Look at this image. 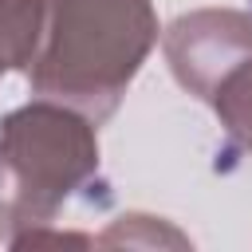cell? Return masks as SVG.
I'll list each match as a JSON object with an SVG mask.
<instances>
[{"instance_id":"obj_1","label":"cell","mask_w":252,"mask_h":252,"mask_svg":"<svg viewBox=\"0 0 252 252\" xmlns=\"http://www.w3.org/2000/svg\"><path fill=\"white\" fill-rule=\"evenodd\" d=\"M154 43L158 12L150 0H43L39 39L24 75L35 98L106 122Z\"/></svg>"},{"instance_id":"obj_2","label":"cell","mask_w":252,"mask_h":252,"mask_svg":"<svg viewBox=\"0 0 252 252\" xmlns=\"http://www.w3.org/2000/svg\"><path fill=\"white\" fill-rule=\"evenodd\" d=\"M98 122L35 98L0 122V240L12 244L32 228H47L59 209L98 173Z\"/></svg>"},{"instance_id":"obj_3","label":"cell","mask_w":252,"mask_h":252,"mask_svg":"<svg viewBox=\"0 0 252 252\" xmlns=\"http://www.w3.org/2000/svg\"><path fill=\"white\" fill-rule=\"evenodd\" d=\"M161 47L173 79L193 98L209 102L217 83L252 55V16L236 8L185 12L165 28Z\"/></svg>"},{"instance_id":"obj_4","label":"cell","mask_w":252,"mask_h":252,"mask_svg":"<svg viewBox=\"0 0 252 252\" xmlns=\"http://www.w3.org/2000/svg\"><path fill=\"white\" fill-rule=\"evenodd\" d=\"M39 8L43 0H0V47L8 71H28L39 39Z\"/></svg>"},{"instance_id":"obj_5","label":"cell","mask_w":252,"mask_h":252,"mask_svg":"<svg viewBox=\"0 0 252 252\" xmlns=\"http://www.w3.org/2000/svg\"><path fill=\"white\" fill-rule=\"evenodd\" d=\"M185 244V236H177L173 228H161L154 217H142V213H130V217H118L94 244Z\"/></svg>"},{"instance_id":"obj_6","label":"cell","mask_w":252,"mask_h":252,"mask_svg":"<svg viewBox=\"0 0 252 252\" xmlns=\"http://www.w3.org/2000/svg\"><path fill=\"white\" fill-rule=\"evenodd\" d=\"M8 71V59H4V47H0V75Z\"/></svg>"}]
</instances>
